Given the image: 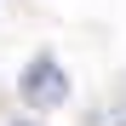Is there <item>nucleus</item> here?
Segmentation results:
<instances>
[{"label": "nucleus", "instance_id": "obj_1", "mask_svg": "<svg viewBox=\"0 0 126 126\" xmlns=\"http://www.w3.org/2000/svg\"><path fill=\"white\" fill-rule=\"evenodd\" d=\"M23 103L29 109H63V103H69V75H63L52 57H34L23 69Z\"/></svg>", "mask_w": 126, "mask_h": 126}]
</instances>
